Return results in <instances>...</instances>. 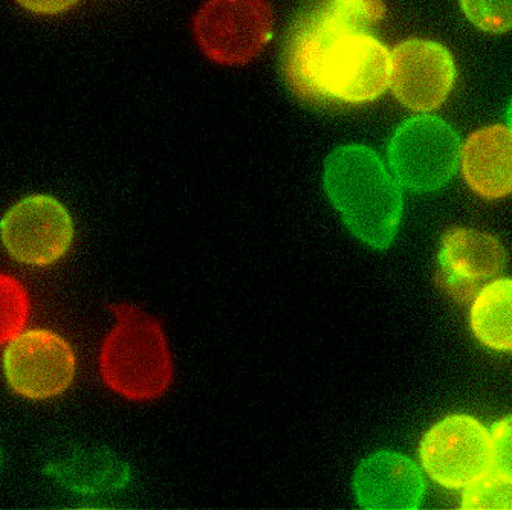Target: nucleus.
I'll return each instance as SVG.
<instances>
[{
	"label": "nucleus",
	"mask_w": 512,
	"mask_h": 510,
	"mask_svg": "<svg viewBox=\"0 0 512 510\" xmlns=\"http://www.w3.org/2000/svg\"><path fill=\"white\" fill-rule=\"evenodd\" d=\"M470 329L480 346L491 352L512 350V281L496 277L477 289L471 298Z\"/></svg>",
	"instance_id": "13"
},
{
	"label": "nucleus",
	"mask_w": 512,
	"mask_h": 510,
	"mask_svg": "<svg viewBox=\"0 0 512 510\" xmlns=\"http://www.w3.org/2000/svg\"><path fill=\"white\" fill-rule=\"evenodd\" d=\"M454 83L456 65L441 43L407 40L392 52L389 86L396 100L412 112H433L441 107Z\"/></svg>",
	"instance_id": "9"
},
{
	"label": "nucleus",
	"mask_w": 512,
	"mask_h": 510,
	"mask_svg": "<svg viewBox=\"0 0 512 510\" xmlns=\"http://www.w3.org/2000/svg\"><path fill=\"white\" fill-rule=\"evenodd\" d=\"M418 457L425 477L448 491H462L493 468L490 428L471 414H448L425 431Z\"/></svg>",
	"instance_id": "4"
},
{
	"label": "nucleus",
	"mask_w": 512,
	"mask_h": 510,
	"mask_svg": "<svg viewBox=\"0 0 512 510\" xmlns=\"http://www.w3.org/2000/svg\"><path fill=\"white\" fill-rule=\"evenodd\" d=\"M28 310L30 303L19 281L0 274V343L10 341L22 330Z\"/></svg>",
	"instance_id": "15"
},
{
	"label": "nucleus",
	"mask_w": 512,
	"mask_h": 510,
	"mask_svg": "<svg viewBox=\"0 0 512 510\" xmlns=\"http://www.w3.org/2000/svg\"><path fill=\"white\" fill-rule=\"evenodd\" d=\"M329 201L361 245L389 249L401 226L404 199L383 159L367 147L335 150L325 167Z\"/></svg>",
	"instance_id": "2"
},
{
	"label": "nucleus",
	"mask_w": 512,
	"mask_h": 510,
	"mask_svg": "<svg viewBox=\"0 0 512 510\" xmlns=\"http://www.w3.org/2000/svg\"><path fill=\"white\" fill-rule=\"evenodd\" d=\"M392 52L364 30L325 39L289 36L283 51L286 80L300 97L349 104L378 100L390 84Z\"/></svg>",
	"instance_id": "1"
},
{
	"label": "nucleus",
	"mask_w": 512,
	"mask_h": 510,
	"mask_svg": "<svg viewBox=\"0 0 512 510\" xmlns=\"http://www.w3.org/2000/svg\"><path fill=\"white\" fill-rule=\"evenodd\" d=\"M461 5L479 30L502 34L511 28V0H461Z\"/></svg>",
	"instance_id": "16"
},
{
	"label": "nucleus",
	"mask_w": 512,
	"mask_h": 510,
	"mask_svg": "<svg viewBox=\"0 0 512 510\" xmlns=\"http://www.w3.org/2000/svg\"><path fill=\"white\" fill-rule=\"evenodd\" d=\"M511 127L496 124L474 132L459 153L465 184L485 201H500L512 191Z\"/></svg>",
	"instance_id": "12"
},
{
	"label": "nucleus",
	"mask_w": 512,
	"mask_h": 510,
	"mask_svg": "<svg viewBox=\"0 0 512 510\" xmlns=\"http://www.w3.org/2000/svg\"><path fill=\"white\" fill-rule=\"evenodd\" d=\"M511 417L506 416L490 428L493 445V468L512 472Z\"/></svg>",
	"instance_id": "17"
},
{
	"label": "nucleus",
	"mask_w": 512,
	"mask_h": 510,
	"mask_svg": "<svg viewBox=\"0 0 512 510\" xmlns=\"http://www.w3.org/2000/svg\"><path fill=\"white\" fill-rule=\"evenodd\" d=\"M461 509L511 510L512 472L491 468L462 489Z\"/></svg>",
	"instance_id": "14"
},
{
	"label": "nucleus",
	"mask_w": 512,
	"mask_h": 510,
	"mask_svg": "<svg viewBox=\"0 0 512 510\" xmlns=\"http://www.w3.org/2000/svg\"><path fill=\"white\" fill-rule=\"evenodd\" d=\"M352 491L366 510H416L425 498L421 466L401 452H373L355 469Z\"/></svg>",
	"instance_id": "11"
},
{
	"label": "nucleus",
	"mask_w": 512,
	"mask_h": 510,
	"mask_svg": "<svg viewBox=\"0 0 512 510\" xmlns=\"http://www.w3.org/2000/svg\"><path fill=\"white\" fill-rule=\"evenodd\" d=\"M80 0H17L20 7L39 16H57L74 8Z\"/></svg>",
	"instance_id": "18"
},
{
	"label": "nucleus",
	"mask_w": 512,
	"mask_h": 510,
	"mask_svg": "<svg viewBox=\"0 0 512 510\" xmlns=\"http://www.w3.org/2000/svg\"><path fill=\"white\" fill-rule=\"evenodd\" d=\"M68 208L49 194H31L0 219V240L8 254L23 265H52L65 257L74 240Z\"/></svg>",
	"instance_id": "7"
},
{
	"label": "nucleus",
	"mask_w": 512,
	"mask_h": 510,
	"mask_svg": "<svg viewBox=\"0 0 512 510\" xmlns=\"http://www.w3.org/2000/svg\"><path fill=\"white\" fill-rule=\"evenodd\" d=\"M461 143L444 121L419 117L396 130L389 149L390 172L401 187L431 193L445 187L459 165Z\"/></svg>",
	"instance_id": "5"
},
{
	"label": "nucleus",
	"mask_w": 512,
	"mask_h": 510,
	"mask_svg": "<svg viewBox=\"0 0 512 510\" xmlns=\"http://www.w3.org/2000/svg\"><path fill=\"white\" fill-rule=\"evenodd\" d=\"M117 326L101 349V375L115 393L150 401L172 384L173 364L163 326L140 307L112 306Z\"/></svg>",
	"instance_id": "3"
},
{
	"label": "nucleus",
	"mask_w": 512,
	"mask_h": 510,
	"mask_svg": "<svg viewBox=\"0 0 512 510\" xmlns=\"http://www.w3.org/2000/svg\"><path fill=\"white\" fill-rule=\"evenodd\" d=\"M2 462H4V456H2V449H0V469H2Z\"/></svg>",
	"instance_id": "19"
},
{
	"label": "nucleus",
	"mask_w": 512,
	"mask_h": 510,
	"mask_svg": "<svg viewBox=\"0 0 512 510\" xmlns=\"http://www.w3.org/2000/svg\"><path fill=\"white\" fill-rule=\"evenodd\" d=\"M5 379L22 398L42 401L65 393L75 376V355L63 336L46 329L19 332L2 358Z\"/></svg>",
	"instance_id": "8"
},
{
	"label": "nucleus",
	"mask_w": 512,
	"mask_h": 510,
	"mask_svg": "<svg viewBox=\"0 0 512 510\" xmlns=\"http://www.w3.org/2000/svg\"><path fill=\"white\" fill-rule=\"evenodd\" d=\"M503 266L505 249L493 234L461 226L442 234L439 283L454 300L470 301L480 286L499 277Z\"/></svg>",
	"instance_id": "10"
},
{
	"label": "nucleus",
	"mask_w": 512,
	"mask_h": 510,
	"mask_svg": "<svg viewBox=\"0 0 512 510\" xmlns=\"http://www.w3.org/2000/svg\"><path fill=\"white\" fill-rule=\"evenodd\" d=\"M273 34L266 0H208L195 20V36L208 59L219 65H245Z\"/></svg>",
	"instance_id": "6"
}]
</instances>
